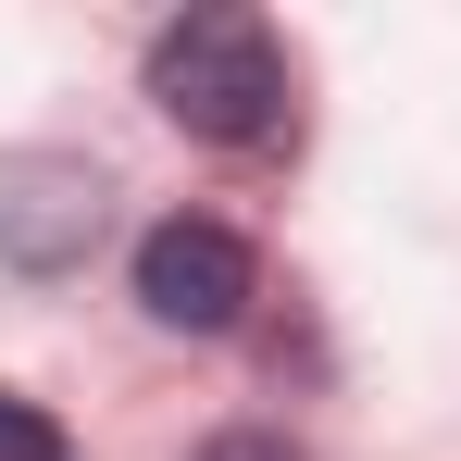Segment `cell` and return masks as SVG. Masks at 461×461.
I'll list each match as a JSON object with an SVG mask.
<instances>
[{"instance_id":"7a4b0ae2","label":"cell","mask_w":461,"mask_h":461,"mask_svg":"<svg viewBox=\"0 0 461 461\" xmlns=\"http://www.w3.org/2000/svg\"><path fill=\"white\" fill-rule=\"evenodd\" d=\"M249 300H262V262H249L237 225L175 212V225L138 237V312H150V324H175V337H225V324H249Z\"/></svg>"},{"instance_id":"5b68a950","label":"cell","mask_w":461,"mask_h":461,"mask_svg":"<svg viewBox=\"0 0 461 461\" xmlns=\"http://www.w3.org/2000/svg\"><path fill=\"white\" fill-rule=\"evenodd\" d=\"M200 461H312V449L287 437V424H225V437H212Z\"/></svg>"},{"instance_id":"277c9868","label":"cell","mask_w":461,"mask_h":461,"mask_svg":"<svg viewBox=\"0 0 461 461\" xmlns=\"http://www.w3.org/2000/svg\"><path fill=\"white\" fill-rule=\"evenodd\" d=\"M0 461H76V449H63V424H50L38 399H13V386H0Z\"/></svg>"},{"instance_id":"3957f363","label":"cell","mask_w":461,"mask_h":461,"mask_svg":"<svg viewBox=\"0 0 461 461\" xmlns=\"http://www.w3.org/2000/svg\"><path fill=\"white\" fill-rule=\"evenodd\" d=\"M113 225V187L63 150H13L0 162V262H25V275H76L87 249Z\"/></svg>"},{"instance_id":"6da1fadb","label":"cell","mask_w":461,"mask_h":461,"mask_svg":"<svg viewBox=\"0 0 461 461\" xmlns=\"http://www.w3.org/2000/svg\"><path fill=\"white\" fill-rule=\"evenodd\" d=\"M150 100L212 150H275L287 138V50L262 13H175L150 38Z\"/></svg>"}]
</instances>
